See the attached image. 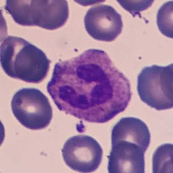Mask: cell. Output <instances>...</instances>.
<instances>
[{"mask_svg":"<svg viewBox=\"0 0 173 173\" xmlns=\"http://www.w3.org/2000/svg\"><path fill=\"white\" fill-rule=\"evenodd\" d=\"M5 9L17 23L54 30L63 26L69 16L66 0H7Z\"/></svg>","mask_w":173,"mask_h":173,"instance_id":"3957f363","label":"cell"},{"mask_svg":"<svg viewBox=\"0 0 173 173\" xmlns=\"http://www.w3.org/2000/svg\"><path fill=\"white\" fill-rule=\"evenodd\" d=\"M47 89L60 110L97 123L124 111L132 95L128 79L105 52L96 49L56 63Z\"/></svg>","mask_w":173,"mask_h":173,"instance_id":"6da1fadb","label":"cell"},{"mask_svg":"<svg viewBox=\"0 0 173 173\" xmlns=\"http://www.w3.org/2000/svg\"><path fill=\"white\" fill-rule=\"evenodd\" d=\"M88 34L97 40H114L122 32L123 24L121 15L112 6L97 5L91 8L84 19Z\"/></svg>","mask_w":173,"mask_h":173,"instance_id":"52a82bcc","label":"cell"},{"mask_svg":"<svg viewBox=\"0 0 173 173\" xmlns=\"http://www.w3.org/2000/svg\"><path fill=\"white\" fill-rule=\"evenodd\" d=\"M173 63L144 67L137 77V91L141 100L157 110L173 106Z\"/></svg>","mask_w":173,"mask_h":173,"instance_id":"277c9868","label":"cell"},{"mask_svg":"<svg viewBox=\"0 0 173 173\" xmlns=\"http://www.w3.org/2000/svg\"><path fill=\"white\" fill-rule=\"evenodd\" d=\"M120 5L134 17L151 6L154 1H118Z\"/></svg>","mask_w":173,"mask_h":173,"instance_id":"7c38bea8","label":"cell"},{"mask_svg":"<svg viewBox=\"0 0 173 173\" xmlns=\"http://www.w3.org/2000/svg\"><path fill=\"white\" fill-rule=\"evenodd\" d=\"M11 106L15 118L28 129L45 128L52 118V108L48 98L36 88H24L18 90L13 97Z\"/></svg>","mask_w":173,"mask_h":173,"instance_id":"5b68a950","label":"cell"},{"mask_svg":"<svg viewBox=\"0 0 173 173\" xmlns=\"http://www.w3.org/2000/svg\"><path fill=\"white\" fill-rule=\"evenodd\" d=\"M151 135L147 124L141 119L123 117L114 126L111 131V144L125 141L134 143L145 153L150 142Z\"/></svg>","mask_w":173,"mask_h":173,"instance_id":"9c48e42d","label":"cell"},{"mask_svg":"<svg viewBox=\"0 0 173 173\" xmlns=\"http://www.w3.org/2000/svg\"><path fill=\"white\" fill-rule=\"evenodd\" d=\"M157 24L162 34L173 38V1L165 2L160 7L157 13Z\"/></svg>","mask_w":173,"mask_h":173,"instance_id":"8fae6325","label":"cell"},{"mask_svg":"<svg viewBox=\"0 0 173 173\" xmlns=\"http://www.w3.org/2000/svg\"><path fill=\"white\" fill-rule=\"evenodd\" d=\"M111 146L108 157L109 173L145 172V152L140 147L125 141L118 142Z\"/></svg>","mask_w":173,"mask_h":173,"instance_id":"ba28073f","label":"cell"},{"mask_svg":"<svg viewBox=\"0 0 173 173\" xmlns=\"http://www.w3.org/2000/svg\"><path fill=\"white\" fill-rule=\"evenodd\" d=\"M0 62L5 73L13 78L30 83L46 76L50 60L39 48L20 37L8 36L0 46Z\"/></svg>","mask_w":173,"mask_h":173,"instance_id":"7a4b0ae2","label":"cell"},{"mask_svg":"<svg viewBox=\"0 0 173 173\" xmlns=\"http://www.w3.org/2000/svg\"><path fill=\"white\" fill-rule=\"evenodd\" d=\"M173 154L172 144H164L158 147L152 157L153 173H172Z\"/></svg>","mask_w":173,"mask_h":173,"instance_id":"30bf717a","label":"cell"},{"mask_svg":"<svg viewBox=\"0 0 173 173\" xmlns=\"http://www.w3.org/2000/svg\"><path fill=\"white\" fill-rule=\"evenodd\" d=\"M66 164L71 169L81 172L95 171L101 162L103 150L92 137L74 136L69 138L61 150Z\"/></svg>","mask_w":173,"mask_h":173,"instance_id":"8992f818","label":"cell"}]
</instances>
